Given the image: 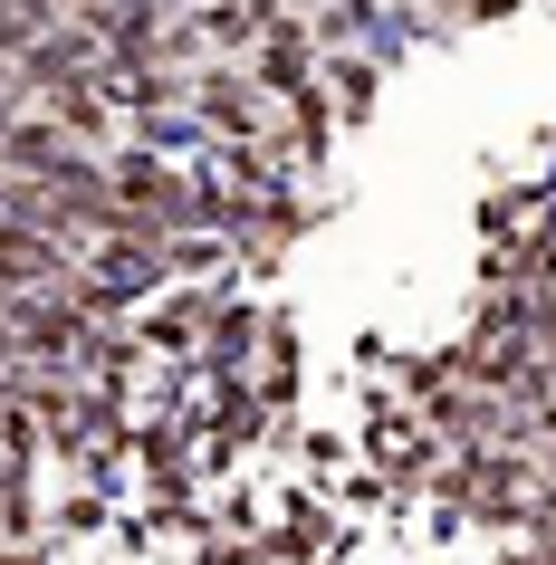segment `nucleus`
Masks as SVG:
<instances>
[{"label": "nucleus", "mask_w": 556, "mask_h": 565, "mask_svg": "<svg viewBox=\"0 0 556 565\" xmlns=\"http://www.w3.org/2000/svg\"><path fill=\"white\" fill-rule=\"evenodd\" d=\"M0 364H20V327H10V298H0Z\"/></svg>", "instance_id": "obj_7"}, {"label": "nucleus", "mask_w": 556, "mask_h": 565, "mask_svg": "<svg viewBox=\"0 0 556 565\" xmlns=\"http://www.w3.org/2000/svg\"><path fill=\"white\" fill-rule=\"evenodd\" d=\"M87 288V259L67 239L30 231V221H0V298H77Z\"/></svg>", "instance_id": "obj_1"}, {"label": "nucleus", "mask_w": 556, "mask_h": 565, "mask_svg": "<svg viewBox=\"0 0 556 565\" xmlns=\"http://www.w3.org/2000/svg\"><path fill=\"white\" fill-rule=\"evenodd\" d=\"M317 508H289V527H279V556H317Z\"/></svg>", "instance_id": "obj_6"}, {"label": "nucleus", "mask_w": 556, "mask_h": 565, "mask_svg": "<svg viewBox=\"0 0 556 565\" xmlns=\"http://www.w3.org/2000/svg\"><path fill=\"white\" fill-rule=\"evenodd\" d=\"M317 87L336 96V116H346V125L375 116V58H355V49H326V77H317Z\"/></svg>", "instance_id": "obj_3"}, {"label": "nucleus", "mask_w": 556, "mask_h": 565, "mask_svg": "<svg viewBox=\"0 0 556 565\" xmlns=\"http://www.w3.org/2000/svg\"><path fill=\"white\" fill-rule=\"evenodd\" d=\"M240 249L231 239H211V231H174L164 239V268H174V278H211V268H231Z\"/></svg>", "instance_id": "obj_4"}, {"label": "nucleus", "mask_w": 556, "mask_h": 565, "mask_svg": "<svg viewBox=\"0 0 556 565\" xmlns=\"http://www.w3.org/2000/svg\"><path fill=\"white\" fill-rule=\"evenodd\" d=\"M289 393H297V345H289V327H269V335H260V403L279 413Z\"/></svg>", "instance_id": "obj_5"}, {"label": "nucleus", "mask_w": 556, "mask_h": 565, "mask_svg": "<svg viewBox=\"0 0 556 565\" xmlns=\"http://www.w3.org/2000/svg\"><path fill=\"white\" fill-rule=\"evenodd\" d=\"M211 327H221V298H202V288H192V298H164L135 335H145L154 355H174V345H192V335H211Z\"/></svg>", "instance_id": "obj_2"}]
</instances>
